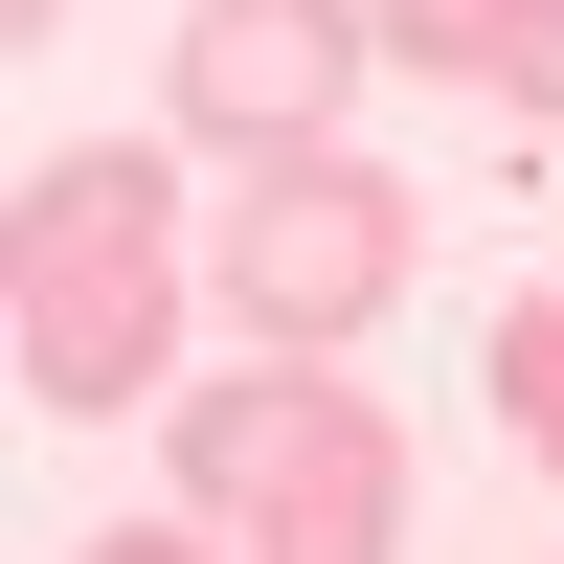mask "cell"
Returning <instances> with one entry per match:
<instances>
[{"label": "cell", "instance_id": "5b68a950", "mask_svg": "<svg viewBox=\"0 0 564 564\" xmlns=\"http://www.w3.org/2000/svg\"><path fill=\"white\" fill-rule=\"evenodd\" d=\"M384 45L430 90H497V113H564V0H384Z\"/></svg>", "mask_w": 564, "mask_h": 564}, {"label": "cell", "instance_id": "6da1fadb", "mask_svg": "<svg viewBox=\"0 0 564 564\" xmlns=\"http://www.w3.org/2000/svg\"><path fill=\"white\" fill-rule=\"evenodd\" d=\"M181 520L249 564H406V430L339 361H226L181 384Z\"/></svg>", "mask_w": 564, "mask_h": 564}, {"label": "cell", "instance_id": "7a4b0ae2", "mask_svg": "<svg viewBox=\"0 0 564 564\" xmlns=\"http://www.w3.org/2000/svg\"><path fill=\"white\" fill-rule=\"evenodd\" d=\"M159 159L135 135H68V159H23V271H0V361H23V406H135L159 384Z\"/></svg>", "mask_w": 564, "mask_h": 564}, {"label": "cell", "instance_id": "ba28073f", "mask_svg": "<svg viewBox=\"0 0 564 564\" xmlns=\"http://www.w3.org/2000/svg\"><path fill=\"white\" fill-rule=\"evenodd\" d=\"M0 23H23V45H45V23H68V0H0Z\"/></svg>", "mask_w": 564, "mask_h": 564}, {"label": "cell", "instance_id": "52a82bcc", "mask_svg": "<svg viewBox=\"0 0 564 564\" xmlns=\"http://www.w3.org/2000/svg\"><path fill=\"white\" fill-rule=\"evenodd\" d=\"M90 564H226V542H204V520H113Z\"/></svg>", "mask_w": 564, "mask_h": 564}, {"label": "cell", "instance_id": "3957f363", "mask_svg": "<svg viewBox=\"0 0 564 564\" xmlns=\"http://www.w3.org/2000/svg\"><path fill=\"white\" fill-rule=\"evenodd\" d=\"M406 249H430V204H406L384 159H339V135H316V159H249V181H226L204 294H226V339H249V361H339L361 316L406 294Z\"/></svg>", "mask_w": 564, "mask_h": 564}, {"label": "cell", "instance_id": "8992f818", "mask_svg": "<svg viewBox=\"0 0 564 564\" xmlns=\"http://www.w3.org/2000/svg\"><path fill=\"white\" fill-rule=\"evenodd\" d=\"M497 430L564 475V294H520V316H497Z\"/></svg>", "mask_w": 564, "mask_h": 564}, {"label": "cell", "instance_id": "277c9868", "mask_svg": "<svg viewBox=\"0 0 564 564\" xmlns=\"http://www.w3.org/2000/svg\"><path fill=\"white\" fill-rule=\"evenodd\" d=\"M361 45H384V0H181V135L204 159H316L361 90Z\"/></svg>", "mask_w": 564, "mask_h": 564}]
</instances>
